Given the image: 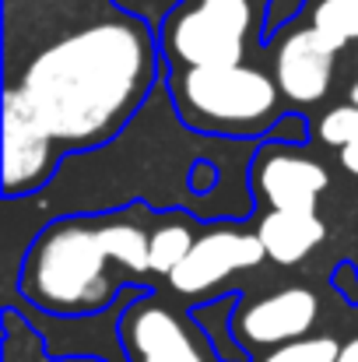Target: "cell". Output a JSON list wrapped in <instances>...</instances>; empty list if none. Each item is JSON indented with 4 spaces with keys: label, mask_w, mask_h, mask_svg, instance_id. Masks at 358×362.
<instances>
[{
    "label": "cell",
    "mask_w": 358,
    "mask_h": 362,
    "mask_svg": "<svg viewBox=\"0 0 358 362\" xmlns=\"http://www.w3.org/2000/svg\"><path fill=\"white\" fill-rule=\"evenodd\" d=\"M148 71V39L126 21H102L35 57L18 95L53 141H92L130 110Z\"/></svg>",
    "instance_id": "cell-1"
},
{
    "label": "cell",
    "mask_w": 358,
    "mask_h": 362,
    "mask_svg": "<svg viewBox=\"0 0 358 362\" xmlns=\"http://www.w3.org/2000/svg\"><path fill=\"white\" fill-rule=\"evenodd\" d=\"M106 246L99 229L60 226L39 243L32 260V296L49 310H95L109 299Z\"/></svg>",
    "instance_id": "cell-2"
},
{
    "label": "cell",
    "mask_w": 358,
    "mask_h": 362,
    "mask_svg": "<svg viewBox=\"0 0 358 362\" xmlns=\"http://www.w3.org/2000/svg\"><path fill=\"white\" fill-rule=\"evenodd\" d=\"M183 99L193 113L215 123H256L278 103V85L242 64L190 67L183 78Z\"/></svg>",
    "instance_id": "cell-3"
},
{
    "label": "cell",
    "mask_w": 358,
    "mask_h": 362,
    "mask_svg": "<svg viewBox=\"0 0 358 362\" xmlns=\"http://www.w3.org/2000/svg\"><path fill=\"white\" fill-rule=\"evenodd\" d=\"M249 0H201L172 28V49L190 67H229L242 60Z\"/></svg>",
    "instance_id": "cell-4"
},
{
    "label": "cell",
    "mask_w": 358,
    "mask_h": 362,
    "mask_svg": "<svg viewBox=\"0 0 358 362\" xmlns=\"http://www.w3.org/2000/svg\"><path fill=\"white\" fill-rule=\"evenodd\" d=\"M263 257H267V250H263L260 236L218 229V233H208L193 243L186 260L169 274V281H172L176 292L197 296V292L215 288L218 281H225L229 274H236L242 267H256Z\"/></svg>",
    "instance_id": "cell-5"
},
{
    "label": "cell",
    "mask_w": 358,
    "mask_h": 362,
    "mask_svg": "<svg viewBox=\"0 0 358 362\" xmlns=\"http://www.w3.org/2000/svg\"><path fill=\"white\" fill-rule=\"evenodd\" d=\"M338 46L320 32V28H299L292 32L274 60V78L278 88L292 103H316L330 88V71H334Z\"/></svg>",
    "instance_id": "cell-6"
},
{
    "label": "cell",
    "mask_w": 358,
    "mask_h": 362,
    "mask_svg": "<svg viewBox=\"0 0 358 362\" xmlns=\"http://www.w3.org/2000/svg\"><path fill=\"white\" fill-rule=\"evenodd\" d=\"M49 130L28 113L18 88L4 95V187L18 190L42 176L49 162Z\"/></svg>",
    "instance_id": "cell-7"
},
{
    "label": "cell",
    "mask_w": 358,
    "mask_h": 362,
    "mask_svg": "<svg viewBox=\"0 0 358 362\" xmlns=\"http://www.w3.org/2000/svg\"><path fill=\"white\" fill-rule=\"evenodd\" d=\"M316 313L320 303L309 288H285L246 306L239 317V331L256 345H285L306 338V331L316 324Z\"/></svg>",
    "instance_id": "cell-8"
},
{
    "label": "cell",
    "mask_w": 358,
    "mask_h": 362,
    "mask_svg": "<svg viewBox=\"0 0 358 362\" xmlns=\"http://www.w3.org/2000/svg\"><path fill=\"white\" fill-rule=\"evenodd\" d=\"M260 190L278 211H316L327 169L302 155H270L260 169Z\"/></svg>",
    "instance_id": "cell-9"
},
{
    "label": "cell",
    "mask_w": 358,
    "mask_h": 362,
    "mask_svg": "<svg viewBox=\"0 0 358 362\" xmlns=\"http://www.w3.org/2000/svg\"><path fill=\"white\" fill-rule=\"evenodd\" d=\"M256 236H260L270 260L299 264L323 243L327 226L316 218V211H278V208H270V215L260 222Z\"/></svg>",
    "instance_id": "cell-10"
},
{
    "label": "cell",
    "mask_w": 358,
    "mask_h": 362,
    "mask_svg": "<svg viewBox=\"0 0 358 362\" xmlns=\"http://www.w3.org/2000/svg\"><path fill=\"white\" fill-rule=\"evenodd\" d=\"M133 349L144 362H204L179 320L165 310H144L133 320Z\"/></svg>",
    "instance_id": "cell-11"
},
{
    "label": "cell",
    "mask_w": 358,
    "mask_h": 362,
    "mask_svg": "<svg viewBox=\"0 0 358 362\" xmlns=\"http://www.w3.org/2000/svg\"><path fill=\"white\" fill-rule=\"evenodd\" d=\"M99 236H102L106 253L113 260H119L123 267H130V271H151V236H144L137 226H126V222L102 226Z\"/></svg>",
    "instance_id": "cell-12"
},
{
    "label": "cell",
    "mask_w": 358,
    "mask_h": 362,
    "mask_svg": "<svg viewBox=\"0 0 358 362\" xmlns=\"http://www.w3.org/2000/svg\"><path fill=\"white\" fill-rule=\"evenodd\" d=\"M313 28H320L338 49L358 39V0H320L313 11Z\"/></svg>",
    "instance_id": "cell-13"
},
{
    "label": "cell",
    "mask_w": 358,
    "mask_h": 362,
    "mask_svg": "<svg viewBox=\"0 0 358 362\" xmlns=\"http://www.w3.org/2000/svg\"><path fill=\"white\" fill-rule=\"evenodd\" d=\"M193 236H190V229L186 226H162L155 236H151V271H158V274H172L183 260H186V253L193 250Z\"/></svg>",
    "instance_id": "cell-14"
},
{
    "label": "cell",
    "mask_w": 358,
    "mask_h": 362,
    "mask_svg": "<svg viewBox=\"0 0 358 362\" xmlns=\"http://www.w3.org/2000/svg\"><path fill=\"white\" fill-rule=\"evenodd\" d=\"M341 345L334 338H295L278 345L263 362H338Z\"/></svg>",
    "instance_id": "cell-15"
},
{
    "label": "cell",
    "mask_w": 358,
    "mask_h": 362,
    "mask_svg": "<svg viewBox=\"0 0 358 362\" xmlns=\"http://www.w3.org/2000/svg\"><path fill=\"white\" fill-rule=\"evenodd\" d=\"M320 137L327 141V144H334V148H345V144H352L358 141V106H341V110H330L323 123H320Z\"/></svg>",
    "instance_id": "cell-16"
},
{
    "label": "cell",
    "mask_w": 358,
    "mask_h": 362,
    "mask_svg": "<svg viewBox=\"0 0 358 362\" xmlns=\"http://www.w3.org/2000/svg\"><path fill=\"white\" fill-rule=\"evenodd\" d=\"M341 162H345V169H348V173H355L358 176V141H352V144H345V148H341Z\"/></svg>",
    "instance_id": "cell-17"
},
{
    "label": "cell",
    "mask_w": 358,
    "mask_h": 362,
    "mask_svg": "<svg viewBox=\"0 0 358 362\" xmlns=\"http://www.w3.org/2000/svg\"><path fill=\"white\" fill-rule=\"evenodd\" d=\"M338 362H358V338L355 341H348V345H341V356Z\"/></svg>",
    "instance_id": "cell-18"
},
{
    "label": "cell",
    "mask_w": 358,
    "mask_h": 362,
    "mask_svg": "<svg viewBox=\"0 0 358 362\" xmlns=\"http://www.w3.org/2000/svg\"><path fill=\"white\" fill-rule=\"evenodd\" d=\"M352 103L358 106V81H355V88H352Z\"/></svg>",
    "instance_id": "cell-19"
}]
</instances>
